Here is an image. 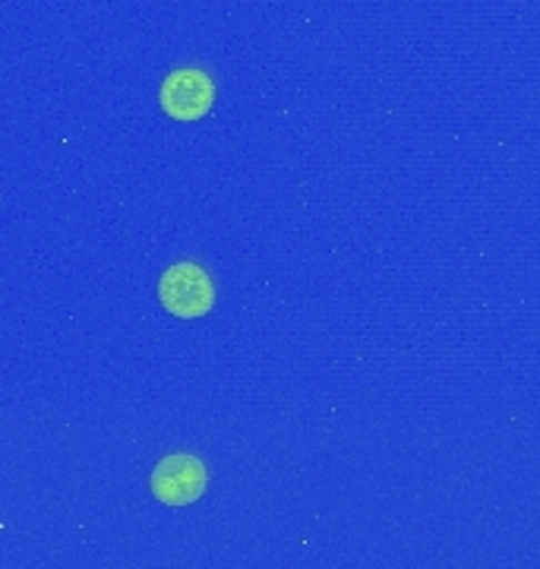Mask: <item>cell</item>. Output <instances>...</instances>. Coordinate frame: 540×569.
<instances>
[{
	"mask_svg": "<svg viewBox=\"0 0 540 569\" xmlns=\"http://www.w3.org/2000/svg\"><path fill=\"white\" fill-rule=\"evenodd\" d=\"M161 305L168 307L174 317H202L216 305V284L209 279V272L197 263L171 266L159 282Z\"/></svg>",
	"mask_w": 540,
	"mask_h": 569,
	"instance_id": "1",
	"label": "cell"
},
{
	"mask_svg": "<svg viewBox=\"0 0 540 569\" xmlns=\"http://www.w3.org/2000/svg\"><path fill=\"white\" fill-rule=\"evenodd\" d=\"M206 466L190 452L164 456L152 471V493L164 507H190L206 490Z\"/></svg>",
	"mask_w": 540,
	"mask_h": 569,
	"instance_id": "2",
	"label": "cell"
},
{
	"mask_svg": "<svg viewBox=\"0 0 540 569\" xmlns=\"http://www.w3.org/2000/svg\"><path fill=\"white\" fill-rule=\"evenodd\" d=\"M216 102V86L202 70H174L161 82V108L178 121H197Z\"/></svg>",
	"mask_w": 540,
	"mask_h": 569,
	"instance_id": "3",
	"label": "cell"
}]
</instances>
